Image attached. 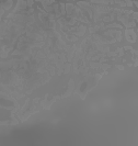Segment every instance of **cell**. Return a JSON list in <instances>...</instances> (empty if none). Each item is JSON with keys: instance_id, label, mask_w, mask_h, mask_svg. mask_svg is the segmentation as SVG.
Listing matches in <instances>:
<instances>
[{"instance_id": "6da1fadb", "label": "cell", "mask_w": 138, "mask_h": 146, "mask_svg": "<svg viewBox=\"0 0 138 146\" xmlns=\"http://www.w3.org/2000/svg\"><path fill=\"white\" fill-rule=\"evenodd\" d=\"M11 5V0H0V17L3 13V9L6 8H9Z\"/></svg>"}]
</instances>
